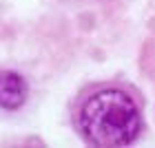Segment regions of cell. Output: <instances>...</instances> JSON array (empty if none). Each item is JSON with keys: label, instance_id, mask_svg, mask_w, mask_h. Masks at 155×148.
Segmentation results:
<instances>
[{"label": "cell", "instance_id": "cell-2", "mask_svg": "<svg viewBox=\"0 0 155 148\" xmlns=\"http://www.w3.org/2000/svg\"><path fill=\"white\" fill-rule=\"evenodd\" d=\"M27 82L16 71H0V108L16 111L27 102Z\"/></svg>", "mask_w": 155, "mask_h": 148}, {"label": "cell", "instance_id": "cell-1", "mask_svg": "<svg viewBox=\"0 0 155 148\" xmlns=\"http://www.w3.org/2000/svg\"><path fill=\"white\" fill-rule=\"evenodd\" d=\"M73 124L80 137L91 146H129L140 137L142 111L137 100L122 86L100 84L78 97Z\"/></svg>", "mask_w": 155, "mask_h": 148}]
</instances>
